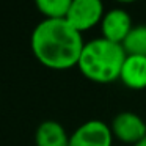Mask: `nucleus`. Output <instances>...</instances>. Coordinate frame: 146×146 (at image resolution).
<instances>
[{"instance_id": "f257e3e1", "label": "nucleus", "mask_w": 146, "mask_h": 146, "mask_svg": "<svg viewBox=\"0 0 146 146\" xmlns=\"http://www.w3.org/2000/svg\"><path fill=\"white\" fill-rule=\"evenodd\" d=\"M30 46L41 64L50 69H69L77 66L85 41L64 17H46L33 29Z\"/></svg>"}, {"instance_id": "f03ea898", "label": "nucleus", "mask_w": 146, "mask_h": 146, "mask_svg": "<svg viewBox=\"0 0 146 146\" xmlns=\"http://www.w3.org/2000/svg\"><path fill=\"white\" fill-rule=\"evenodd\" d=\"M127 54L123 44L108 41L105 38H94L85 42L79 58L80 72L96 83H111L119 79Z\"/></svg>"}, {"instance_id": "7ed1b4c3", "label": "nucleus", "mask_w": 146, "mask_h": 146, "mask_svg": "<svg viewBox=\"0 0 146 146\" xmlns=\"http://www.w3.org/2000/svg\"><path fill=\"white\" fill-rule=\"evenodd\" d=\"M104 14L102 0H72L64 19L82 33L101 22Z\"/></svg>"}, {"instance_id": "20e7f679", "label": "nucleus", "mask_w": 146, "mask_h": 146, "mask_svg": "<svg viewBox=\"0 0 146 146\" xmlns=\"http://www.w3.org/2000/svg\"><path fill=\"white\" fill-rule=\"evenodd\" d=\"M113 133L102 119H88L69 137V146H111Z\"/></svg>"}, {"instance_id": "39448f33", "label": "nucleus", "mask_w": 146, "mask_h": 146, "mask_svg": "<svg viewBox=\"0 0 146 146\" xmlns=\"http://www.w3.org/2000/svg\"><path fill=\"white\" fill-rule=\"evenodd\" d=\"M110 129L113 137H116L119 141L135 145L141 138L146 137V123L140 115L133 111H121L115 115L111 119Z\"/></svg>"}, {"instance_id": "423d86ee", "label": "nucleus", "mask_w": 146, "mask_h": 146, "mask_svg": "<svg viewBox=\"0 0 146 146\" xmlns=\"http://www.w3.org/2000/svg\"><path fill=\"white\" fill-rule=\"evenodd\" d=\"M132 27V17H130L129 11H126L124 8H111L104 14L101 21L102 38L118 42V44H123Z\"/></svg>"}, {"instance_id": "0eeeda50", "label": "nucleus", "mask_w": 146, "mask_h": 146, "mask_svg": "<svg viewBox=\"0 0 146 146\" xmlns=\"http://www.w3.org/2000/svg\"><path fill=\"white\" fill-rule=\"evenodd\" d=\"M119 80L132 90L146 88V57L143 55H127L124 60Z\"/></svg>"}, {"instance_id": "6e6552de", "label": "nucleus", "mask_w": 146, "mask_h": 146, "mask_svg": "<svg viewBox=\"0 0 146 146\" xmlns=\"http://www.w3.org/2000/svg\"><path fill=\"white\" fill-rule=\"evenodd\" d=\"M69 137L58 121L46 119L35 132L36 146H69Z\"/></svg>"}, {"instance_id": "1a4fd4ad", "label": "nucleus", "mask_w": 146, "mask_h": 146, "mask_svg": "<svg viewBox=\"0 0 146 146\" xmlns=\"http://www.w3.org/2000/svg\"><path fill=\"white\" fill-rule=\"evenodd\" d=\"M123 47L127 55H143V57H146V24L132 27L129 35L123 41Z\"/></svg>"}, {"instance_id": "9d476101", "label": "nucleus", "mask_w": 146, "mask_h": 146, "mask_svg": "<svg viewBox=\"0 0 146 146\" xmlns=\"http://www.w3.org/2000/svg\"><path fill=\"white\" fill-rule=\"evenodd\" d=\"M71 3H72V0H35L36 8L49 19L66 17Z\"/></svg>"}, {"instance_id": "9b49d317", "label": "nucleus", "mask_w": 146, "mask_h": 146, "mask_svg": "<svg viewBox=\"0 0 146 146\" xmlns=\"http://www.w3.org/2000/svg\"><path fill=\"white\" fill-rule=\"evenodd\" d=\"M133 146H146V137H145V138H141L138 143H135Z\"/></svg>"}, {"instance_id": "f8f14e48", "label": "nucleus", "mask_w": 146, "mask_h": 146, "mask_svg": "<svg viewBox=\"0 0 146 146\" xmlns=\"http://www.w3.org/2000/svg\"><path fill=\"white\" fill-rule=\"evenodd\" d=\"M118 2H121V3H130V2H135V0H118Z\"/></svg>"}]
</instances>
